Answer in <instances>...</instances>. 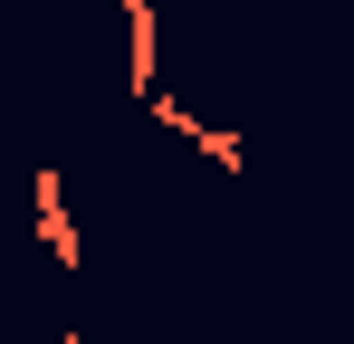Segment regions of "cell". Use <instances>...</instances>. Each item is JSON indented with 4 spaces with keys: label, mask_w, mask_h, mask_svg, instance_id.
Instances as JSON below:
<instances>
[{
    "label": "cell",
    "mask_w": 354,
    "mask_h": 344,
    "mask_svg": "<svg viewBox=\"0 0 354 344\" xmlns=\"http://www.w3.org/2000/svg\"><path fill=\"white\" fill-rule=\"evenodd\" d=\"M29 191H39V229H48V258H58L67 278H77V268H86V239H77V220H67V172H58V163H39V182H29Z\"/></svg>",
    "instance_id": "1"
},
{
    "label": "cell",
    "mask_w": 354,
    "mask_h": 344,
    "mask_svg": "<svg viewBox=\"0 0 354 344\" xmlns=\"http://www.w3.org/2000/svg\"><path fill=\"white\" fill-rule=\"evenodd\" d=\"M144 106L163 115V124H173V134H192V144H201V153H211V163H221V172H249V144H239L230 124H201V115H192V106H173V96H163V86H153V96H144Z\"/></svg>",
    "instance_id": "2"
},
{
    "label": "cell",
    "mask_w": 354,
    "mask_h": 344,
    "mask_svg": "<svg viewBox=\"0 0 354 344\" xmlns=\"http://www.w3.org/2000/svg\"><path fill=\"white\" fill-rule=\"evenodd\" d=\"M39 344H86V335H77V325H58V335H39Z\"/></svg>",
    "instance_id": "3"
}]
</instances>
